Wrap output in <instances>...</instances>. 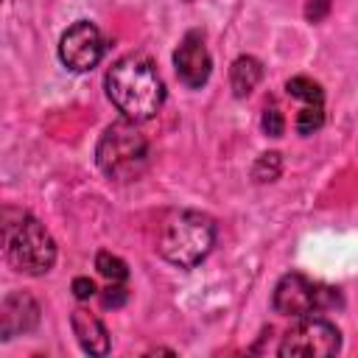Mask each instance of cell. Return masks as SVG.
<instances>
[{"mask_svg":"<svg viewBox=\"0 0 358 358\" xmlns=\"http://www.w3.org/2000/svg\"><path fill=\"white\" fill-rule=\"evenodd\" d=\"M95 268L109 280V282H126L129 280V266L112 255V252H98L95 255Z\"/></svg>","mask_w":358,"mask_h":358,"instance_id":"cell-13","label":"cell"},{"mask_svg":"<svg viewBox=\"0 0 358 358\" xmlns=\"http://www.w3.org/2000/svg\"><path fill=\"white\" fill-rule=\"evenodd\" d=\"M285 90H288L291 98H296V101H302V103H324L322 87H319L316 81H310L308 76H294V78H288Z\"/></svg>","mask_w":358,"mask_h":358,"instance_id":"cell-12","label":"cell"},{"mask_svg":"<svg viewBox=\"0 0 358 358\" xmlns=\"http://www.w3.org/2000/svg\"><path fill=\"white\" fill-rule=\"evenodd\" d=\"M173 67H176V76L185 87L201 90L207 84L210 70H213V59H210V50L204 45L201 31H187L182 36L179 48L173 50Z\"/></svg>","mask_w":358,"mask_h":358,"instance_id":"cell-8","label":"cell"},{"mask_svg":"<svg viewBox=\"0 0 358 358\" xmlns=\"http://www.w3.org/2000/svg\"><path fill=\"white\" fill-rule=\"evenodd\" d=\"M271 305L282 316L302 319V316H313L316 310L338 305V291L327 288V285H319V282H310L308 277L291 271V274H282L280 282L274 285Z\"/></svg>","mask_w":358,"mask_h":358,"instance_id":"cell-5","label":"cell"},{"mask_svg":"<svg viewBox=\"0 0 358 358\" xmlns=\"http://www.w3.org/2000/svg\"><path fill=\"white\" fill-rule=\"evenodd\" d=\"M330 11V0H308V8H305V17L310 22H319L324 14Z\"/></svg>","mask_w":358,"mask_h":358,"instance_id":"cell-19","label":"cell"},{"mask_svg":"<svg viewBox=\"0 0 358 358\" xmlns=\"http://www.w3.org/2000/svg\"><path fill=\"white\" fill-rule=\"evenodd\" d=\"M260 129H263V134H268V137H282V131H285V117H282V112H280L277 106H266V109H263V117H260Z\"/></svg>","mask_w":358,"mask_h":358,"instance_id":"cell-16","label":"cell"},{"mask_svg":"<svg viewBox=\"0 0 358 358\" xmlns=\"http://www.w3.org/2000/svg\"><path fill=\"white\" fill-rule=\"evenodd\" d=\"M280 171H282V159H280L277 151L260 154L257 162L252 165V176H255L257 182H274V179L280 176Z\"/></svg>","mask_w":358,"mask_h":358,"instance_id":"cell-15","label":"cell"},{"mask_svg":"<svg viewBox=\"0 0 358 358\" xmlns=\"http://www.w3.org/2000/svg\"><path fill=\"white\" fill-rule=\"evenodd\" d=\"M322 123H324V103H302V109L296 115V131L302 137H308L316 129H322Z\"/></svg>","mask_w":358,"mask_h":358,"instance_id":"cell-14","label":"cell"},{"mask_svg":"<svg viewBox=\"0 0 358 358\" xmlns=\"http://www.w3.org/2000/svg\"><path fill=\"white\" fill-rule=\"evenodd\" d=\"M215 243V224L210 215L199 210H176L171 213L157 238V252L179 268H196Z\"/></svg>","mask_w":358,"mask_h":358,"instance_id":"cell-3","label":"cell"},{"mask_svg":"<svg viewBox=\"0 0 358 358\" xmlns=\"http://www.w3.org/2000/svg\"><path fill=\"white\" fill-rule=\"evenodd\" d=\"M3 243L8 263L31 277H42L56 263V241L25 210L6 207L3 210Z\"/></svg>","mask_w":358,"mask_h":358,"instance_id":"cell-2","label":"cell"},{"mask_svg":"<svg viewBox=\"0 0 358 358\" xmlns=\"http://www.w3.org/2000/svg\"><path fill=\"white\" fill-rule=\"evenodd\" d=\"M260 78H263V64L255 56H238L229 67V84H232L235 98L252 95V90L260 84Z\"/></svg>","mask_w":358,"mask_h":358,"instance_id":"cell-11","label":"cell"},{"mask_svg":"<svg viewBox=\"0 0 358 358\" xmlns=\"http://www.w3.org/2000/svg\"><path fill=\"white\" fill-rule=\"evenodd\" d=\"M341 350V333L333 322L319 316H302L280 344L282 358H327Z\"/></svg>","mask_w":358,"mask_h":358,"instance_id":"cell-6","label":"cell"},{"mask_svg":"<svg viewBox=\"0 0 358 358\" xmlns=\"http://www.w3.org/2000/svg\"><path fill=\"white\" fill-rule=\"evenodd\" d=\"M106 95L126 120L140 123L159 112L165 101V87L151 59L140 53H129L109 67Z\"/></svg>","mask_w":358,"mask_h":358,"instance_id":"cell-1","label":"cell"},{"mask_svg":"<svg viewBox=\"0 0 358 358\" xmlns=\"http://www.w3.org/2000/svg\"><path fill=\"white\" fill-rule=\"evenodd\" d=\"M95 162L103 176L115 182H131L148 165V140L134 126V120H115L103 129L95 145Z\"/></svg>","mask_w":358,"mask_h":358,"instance_id":"cell-4","label":"cell"},{"mask_svg":"<svg viewBox=\"0 0 358 358\" xmlns=\"http://www.w3.org/2000/svg\"><path fill=\"white\" fill-rule=\"evenodd\" d=\"M70 324H73V333H76L84 352H90V355H106L109 352V333L98 316L78 308V310H73Z\"/></svg>","mask_w":358,"mask_h":358,"instance_id":"cell-10","label":"cell"},{"mask_svg":"<svg viewBox=\"0 0 358 358\" xmlns=\"http://www.w3.org/2000/svg\"><path fill=\"white\" fill-rule=\"evenodd\" d=\"M39 324V305L25 291H11L0 302V338L8 341L14 336L31 333Z\"/></svg>","mask_w":358,"mask_h":358,"instance_id":"cell-9","label":"cell"},{"mask_svg":"<svg viewBox=\"0 0 358 358\" xmlns=\"http://www.w3.org/2000/svg\"><path fill=\"white\" fill-rule=\"evenodd\" d=\"M106 42L103 34L95 22L90 20H78L73 22L62 39H59V62L70 70V73H90L92 67H98V62L103 59Z\"/></svg>","mask_w":358,"mask_h":358,"instance_id":"cell-7","label":"cell"},{"mask_svg":"<svg viewBox=\"0 0 358 358\" xmlns=\"http://www.w3.org/2000/svg\"><path fill=\"white\" fill-rule=\"evenodd\" d=\"M126 296H129V291L123 282H109V288H103V294H101V302H103V308H120L126 302Z\"/></svg>","mask_w":358,"mask_h":358,"instance_id":"cell-17","label":"cell"},{"mask_svg":"<svg viewBox=\"0 0 358 358\" xmlns=\"http://www.w3.org/2000/svg\"><path fill=\"white\" fill-rule=\"evenodd\" d=\"M73 296L76 299H90V296H95V282L90 280V277H76L73 280Z\"/></svg>","mask_w":358,"mask_h":358,"instance_id":"cell-18","label":"cell"}]
</instances>
